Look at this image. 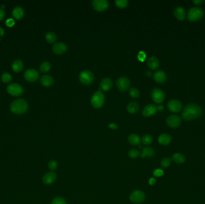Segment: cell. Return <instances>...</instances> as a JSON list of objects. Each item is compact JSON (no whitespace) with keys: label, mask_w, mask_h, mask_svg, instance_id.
Wrapping results in <instances>:
<instances>
[{"label":"cell","mask_w":205,"mask_h":204,"mask_svg":"<svg viewBox=\"0 0 205 204\" xmlns=\"http://www.w3.org/2000/svg\"><path fill=\"white\" fill-rule=\"evenodd\" d=\"M202 114V108L198 105L191 103L187 105L184 109L182 117L185 120L190 121L199 118Z\"/></svg>","instance_id":"cell-1"},{"label":"cell","mask_w":205,"mask_h":204,"mask_svg":"<svg viewBox=\"0 0 205 204\" xmlns=\"http://www.w3.org/2000/svg\"><path fill=\"white\" fill-rule=\"evenodd\" d=\"M28 107L26 101L23 99H18L12 103L10 109L15 114H22L27 111Z\"/></svg>","instance_id":"cell-2"},{"label":"cell","mask_w":205,"mask_h":204,"mask_svg":"<svg viewBox=\"0 0 205 204\" xmlns=\"http://www.w3.org/2000/svg\"><path fill=\"white\" fill-rule=\"evenodd\" d=\"M203 10L198 7H193L190 9L187 13V19L190 22H195L200 20L203 16Z\"/></svg>","instance_id":"cell-3"},{"label":"cell","mask_w":205,"mask_h":204,"mask_svg":"<svg viewBox=\"0 0 205 204\" xmlns=\"http://www.w3.org/2000/svg\"><path fill=\"white\" fill-rule=\"evenodd\" d=\"M105 100L104 95L101 91H96L92 96L91 104L94 108H99L102 107Z\"/></svg>","instance_id":"cell-4"},{"label":"cell","mask_w":205,"mask_h":204,"mask_svg":"<svg viewBox=\"0 0 205 204\" xmlns=\"http://www.w3.org/2000/svg\"><path fill=\"white\" fill-rule=\"evenodd\" d=\"M94 74L90 70H84L79 74V80L84 85H89L94 80Z\"/></svg>","instance_id":"cell-5"},{"label":"cell","mask_w":205,"mask_h":204,"mask_svg":"<svg viewBox=\"0 0 205 204\" xmlns=\"http://www.w3.org/2000/svg\"><path fill=\"white\" fill-rule=\"evenodd\" d=\"M130 199L132 202L136 204H139L145 201V195L142 191L137 190L132 192L130 196Z\"/></svg>","instance_id":"cell-6"},{"label":"cell","mask_w":205,"mask_h":204,"mask_svg":"<svg viewBox=\"0 0 205 204\" xmlns=\"http://www.w3.org/2000/svg\"><path fill=\"white\" fill-rule=\"evenodd\" d=\"M151 96L153 101L157 104L162 103L165 99V95L163 91L159 88H154L152 90Z\"/></svg>","instance_id":"cell-7"},{"label":"cell","mask_w":205,"mask_h":204,"mask_svg":"<svg viewBox=\"0 0 205 204\" xmlns=\"http://www.w3.org/2000/svg\"><path fill=\"white\" fill-rule=\"evenodd\" d=\"M117 86L119 90L125 92L130 86V80L127 77H121L117 81Z\"/></svg>","instance_id":"cell-8"},{"label":"cell","mask_w":205,"mask_h":204,"mask_svg":"<svg viewBox=\"0 0 205 204\" xmlns=\"http://www.w3.org/2000/svg\"><path fill=\"white\" fill-rule=\"evenodd\" d=\"M7 90L10 95L13 96H19L23 92V88L17 83H12L9 85L7 88Z\"/></svg>","instance_id":"cell-9"},{"label":"cell","mask_w":205,"mask_h":204,"mask_svg":"<svg viewBox=\"0 0 205 204\" xmlns=\"http://www.w3.org/2000/svg\"><path fill=\"white\" fill-rule=\"evenodd\" d=\"M166 123L170 128H177L181 123V118L178 116L171 115L167 117L166 120Z\"/></svg>","instance_id":"cell-10"},{"label":"cell","mask_w":205,"mask_h":204,"mask_svg":"<svg viewBox=\"0 0 205 204\" xmlns=\"http://www.w3.org/2000/svg\"><path fill=\"white\" fill-rule=\"evenodd\" d=\"M92 7L95 10L102 12L105 10L109 7V2L106 0H94Z\"/></svg>","instance_id":"cell-11"},{"label":"cell","mask_w":205,"mask_h":204,"mask_svg":"<svg viewBox=\"0 0 205 204\" xmlns=\"http://www.w3.org/2000/svg\"><path fill=\"white\" fill-rule=\"evenodd\" d=\"M169 110L173 113H179L182 109V103L177 100H172L167 103Z\"/></svg>","instance_id":"cell-12"},{"label":"cell","mask_w":205,"mask_h":204,"mask_svg":"<svg viewBox=\"0 0 205 204\" xmlns=\"http://www.w3.org/2000/svg\"><path fill=\"white\" fill-rule=\"evenodd\" d=\"M39 73L38 71L35 69H28L27 70L24 74V77L25 78L31 82H34L36 81L39 78Z\"/></svg>","instance_id":"cell-13"},{"label":"cell","mask_w":205,"mask_h":204,"mask_svg":"<svg viewBox=\"0 0 205 204\" xmlns=\"http://www.w3.org/2000/svg\"><path fill=\"white\" fill-rule=\"evenodd\" d=\"M67 49V46L63 42H57L53 45L52 50L53 52L58 55H61L64 53Z\"/></svg>","instance_id":"cell-14"},{"label":"cell","mask_w":205,"mask_h":204,"mask_svg":"<svg viewBox=\"0 0 205 204\" xmlns=\"http://www.w3.org/2000/svg\"><path fill=\"white\" fill-rule=\"evenodd\" d=\"M157 110V107L152 104H150L147 105V106L144 108L142 111V115L144 116L150 117L154 115Z\"/></svg>","instance_id":"cell-15"},{"label":"cell","mask_w":205,"mask_h":204,"mask_svg":"<svg viewBox=\"0 0 205 204\" xmlns=\"http://www.w3.org/2000/svg\"><path fill=\"white\" fill-rule=\"evenodd\" d=\"M174 15L176 19L179 20H184L185 19L187 13L185 10L182 7H177L174 10Z\"/></svg>","instance_id":"cell-16"},{"label":"cell","mask_w":205,"mask_h":204,"mask_svg":"<svg viewBox=\"0 0 205 204\" xmlns=\"http://www.w3.org/2000/svg\"><path fill=\"white\" fill-rule=\"evenodd\" d=\"M57 179V175L54 172L46 173L43 177V181L46 184H50L53 183Z\"/></svg>","instance_id":"cell-17"},{"label":"cell","mask_w":205,"mask_h":204,"mask_svg":"<svg viewBox=\"0 0 205 204\" xmlns=\"http://www.w3.org/2000/svg\"><path fill=\"white\" fill-rule=\"evenodd\" d=\"M154 78L157 83H162L166 82L167 79V75L164 71L159 70L154 73Z\"/></svg>","instance_id":"cell-18"},{"label":"cell","mask_w":205,"mask_h":204,"mask_svg":"<svg viewBox=\"0 0 205 204\" xmlns=\"http://www.w3.org/2000/svg\"><path fill=\"white\" fill-rule=\"evenodd\" d=\"M147 64L151 70H156L159 66V60L156 56H152L149 57L147 60Z\"/></svg>","instance_id":"cell-19"},{"label":"cell","mask_w":205,"mask_h":204,"mask_svg":"<svg viewBox=\"0 0 205 204\" xmlns=\"http://www.w3.org/2000/svg\"><path fill=\"white\" fill-rule=\"evenodd\" d=\"M112 85H113L112 80H111V78L109 77L104 78L100 83L101 89H102L104 91L110 90L112 87Z\"/></svg>","instance_id":"cell-20"},{"label":"cell","mask_w":205,"mask_h":204,"mask_svg":"<svg viewBox=\"0 0 205 204\" xmlns=\"http://www.w3.org/2000/svg\"><path fill=\"white\" fill-rule=\"evenodd\" d=\"M54 78L50 75H44L41 78V83L46 87H49L54 84Z\"/></svg>","instance_id":"cell-21"},{"label":"cell","mask_w":205,"mask_h":204,"mask_svg":"<svg viewBox=\"0 0 205 204\" xmlns=\"http://www.w3.org/2000/svg\"><path fill=\"white\" fill-rule=\"evenodd\" d=\"M171 140H172L171 136L167 133H162L158 137L159 143L163 146H167L171 142Z\"/></svg>","instance_id":"cell-22"},{"label":"cell","mask_w":205,"mask_h":204,"mask_svg":"<svg viewBox=\"0 0 205 204\" xmlns=\"http://www.w3.org/2000/svg\"><path fill=\"white\" fill-rule=\"evenodd\" d=\"M155 152L152 148L149 147H146L143 149L142 153L140 156L142 158H144L146 157L151 158V157H153L155 155Z\"/></svg>","instance_id":"cell-23"},{"label":"cell","mask_w":205,"mask_h":204,"mask_svg":"<svg viewBox=\"0 0 205 204\" xmlns=\"http://www.w3.org/2000/svg\"><path fill=\"white\" fill-rule=\"evenodd\" d=\"M139 108V105L137 102L132 101V102H130L127 105V109L128 111L132 114H134L136 113Z\"/></svg>","instance_id":"cell-24"},{"label":"cell","mask_w":205,"mask_h":204,"mask_svg":"<svg viewBox=\"0 0 205 204\" xmlns=\"http://www.w3.org/2000/svg\"><path fill=\"white\" fill-rule=\"evenodd\" d=\"M172 160L177 163L181 164L185 162L186 158L183 154L176 153L172 155Z\"/></svg>","instance_id":"cell-25"},{"label":"cell","mask_w":205,"mask_h":204,"mask_svg":"<svg viewBox=\"0 0 205 204\" xmlns=\"http://www.w3.org/2000/svg\"><path fill=\"white\" fill-rule=\"evenodd\" d=\"M12 14L16 19H21L24 15V11L22 8L20 7H16L13 10Z\"/></svg>","instance_id":"cell-26"},{"label":"cell","mask_w":205,"mask_h":204,"mask_svg":"<svg viewBox=\"0 0 205 204\" xmlns=\"http://www.w3.org/2000/svg\"><path fill=\"white\" fill-rule=\"evenodd\" d=\"M128 140H129V143L132 145H135V146L139 145L140 143V137L137 135L134 134V133H132L130 135H129Z\"/></svg>","instance_id":"cell-27"},{"label":"cell","mask_w":205,"mask_h":204,"mask_svg":"<svg viewBox=\"0 0 205 204\" xmlns=\"http://www.w3.org/2000/svg\"><path fill=\"white\" fill-rule=\"evenodd\" d=\"M23 67H24L23 62L20 60H19V59L15 60L12 64V69L15 72H16V73L20 72L22 70Z\"/></svg>","instance_id":"cell-28"},{"label":"cell","mask_w":205,"mask_h":204,"mask_svg":"<svg viewBox=\"0 0 205 204\" xmlns=\"http://www.w3.org/2000/svg\"><path fill=\"white\" fill-rule=\"evenodd\" d=\"M46 41L49 43H55L57 40V35L53 32H49L46 34L45 36Z\"/></svg>","instance_id":"cell-29"},{"label":"cell","mask_w":205,"mask_h":204,"mask_svg":"<svg viewBox=\"0 0 205 204\" xmlns=\"http://www.w3.org/2000/svg\"><path fill=\"white\" fill-rule=\"evenodd\" d=\"M50 64L47 61H45L40 65V70L42 73H46L50 70Z\"/></svg>","instance_id":"cell-30"},{"label":"cell","mask_w":205,"mask_h":204,"mask_svg":"<svg viewBox=\"0 0 205 204\" xmlns=\"http://www.w3.org/2000/svg\"><path fill=\"white\" fill-rule=\"evenodd\" d=\"M12 79V77L9 73H3L1 75V80L4 83H9Z\"/></svg>","instance_id":"cell-31"},{"label":"cell","mask_w":205,"mask_h":204,"mask_svg":"<svg viewBox=\"0 0 205 204\" xmlns=\"http://www.w3.org/2000/svg\"><path fill=\"white\" fill-rule=\"evenodd\" d=\"M130 96L134 98H137L140 96V91L138 89L136 88H131L129 91Z\"/></svg>","instance_id":"cell-32"},{"label":"cell","mask_w":205,"mask_h":204,"mask_svg":"<svg viewBox=\"0 0 205 204\" xmlns=\"http://www.w3.org/2000/svg\"><path fill=\"white\" fill-rule=\"evenodd\" d=\"M142 143L145 144V145H149L152 143V138L151 135H145L142 137Z\"/></svg>","instance_id":"cell-33"},{"label":"cell","mask_w":205,"mask_h":204,"mask_svg":"<svg viewBox=\"0 0 205 204\" xmlns=\"http://www.w3.org/2000/svg\"><path fill=\"white\" fill-rule=\"evenodd\" d=\"M139 155H140V151L136 149H132L129 152V156L132 159L137 158L139 156Z\"/></svg>","instance_id":"cell-34"},{"label":"cell","mask_w":205,"mask_h":204,"mask_svg":"<svg viewBox=\"0 0 205 204\" xmlns=\"http://www.w3.org/2000/svg\"><path fill=\"white\" fill-rule=\"evenodd\" d=\"M171 162H172V160L170 158H165L161 160V166L163 168H167L170 165Z\"/></svg>","instance_id":"cell-35"},{"label":"cell","mask_w":205,"mask_h":204,"mask_svg":"<svg viewBox=\"0 0 205 204\" xmlns=\"http://www.w3.org/2000/svg\"><path fill=\"white\" fill-rule=\"evenodd\" d=\"M115 3L117 5L121 8H124L128 5L127 0H116Z\"/></svg>","instance_id":"cell-36"},{"label":"cell","mask_w":205,"mask_h":204,"mask_svg":"<svg viewBox=\"0 0 205 204\" xmlns=\"http://www.w3.org/2000/svg\"><path fill=\"white\" fill-rule=\"evenodd\" d=\"M51 204H67V203L64 198L61 197H57L52 201Z\"/></svg>","instance_id":"cell-37"},{"label":"cell","mask_w":205,"mask_h":204,"mask_svg":"<svg viewBox=\"0 0 205 204\" xmlns=\"http://www.w3.org/2000/svg\"><path fill=\"white\" fill-rule=\"evenodd\" d=\"M48 167L50 170L54 171L57 168L58 163L55 160H50L48 163Z\"/></svg>","instance_id":"cell-38"},{"label":"cell","mask_w":205,"mask_h":204,"mask_svg":"<svg viewBox=\"0 0 205 204\" xmlns=\"http://www.w3.org/2000/svg\"><path fill=\"white\" fill-rule=\"evenodd\" d=\"M154 175L157 177H160L164 175V172L161 169H157L154 171Z\"/></svg>","instance_id":"cell-39"},{"label":"cell","mask_w":205,"mask_h":204,"mask_svg":"<svg viewBox=\"0 0 205 204\" xmlns=\"http://www.w3.org/2000/svg\"><path fill=\"white\" fill-rule=\"evenodd\" d=\"M146 56H147L146 54L144 52H142V51L140 52L138 54V58L139 59V60H140L141 61H144L146 58Z\"/></svg>","instance_id":"cell-40"},{"label":"cell","mask_w":205,"mask_h":204,"mask_svg":"<svg viewBox=\"0 0 205 204\" xmlns=\"http://www.w3.org/2000/svg\"><path fill=\"white\" fill-rule=\"evenodd\" d=\"M6 25H7V27H12V26L14 25V24H15V20H14L13 19H12V18H10V19H8L6 20Z\"/></svg>","instance_id":"cell-41"},{"label":"cell","mask_w":205,"mask_h":204,"mask_svg":"<svg viewBox=\"0 0 205 204\" xmlns=\"http://www.w3.org/2000/svg\"><path fill=\"white\" fill-rule=\"evenodd\" d=\"M5 12L2 9H0V20H2L5 16Z\"/></svg>","instance_id":"cell-42"},{"label":"cell","mask_w":205,"mask_h":204,"mask_svg":"<svg viewBox=\"0 0 205 204\" xmlns=\"http://www.w3.org/2000/svg\"><path fill=\"white\" fill-rule=\"evenodd\" d=\"M109 127L111 129H116L117 128V124L115 123H110L109 125Z\"/></svg>","instance_id":"cell-43"},{"label":"cell","mask_w":205,"mask_h":204,"mask_svg":"<svg viewBox=\"0 0 205 204\" xmlns=\"http://www.w3.org/2000/svg\"><path fill=\"white\" fill-rule=\"evenodd\" d=\"M156 183V180L154 178H151L149 180V183L150 184V185H154L155 183Z\"/></svg>","instance_id":"cell-44"},{"label":"cell","mask_w":205,"mask_h":204,"mask_svg":"<svg viewBox=\"0 0 205 204\" xmlns=\"http://www.w3.org/2000/svg\"><path fill=\"white\" fill-rule=\"evenodd\" d=\"M203 2L202 0H194L193 3H194L196 5H200Z\"/></svg>","instance_id":"cell-45"},{"label":"cell","mask_w":205,"mask_h":204,"mask_svg":"<svg viewBox=\"0 0 205 204\" xmlns=\"http://www.w3.org/2000/svg\"><path fill=\"white\" fill-rule=\"evenodd\" d=\"M4 34V31L3 29H2L1 27H0V35H3V34Z\"/></svg>","instance_id":"cell-46"},{"label":"cell","mask_w":205,"mask_h":204,"mask_svg":"<svg viewBox=\"0 0 205 204\" xmlns=\"http://www.w3.org/2000/svg\"><path fill=\"white\" fill-rule=\"evenodd\" d=\"M157 108L158 110H163V107L162 105H159V106L157 107Z\"/></svg>","instance_id":"cell-47"}]
</instances>
